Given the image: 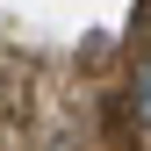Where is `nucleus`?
<instances>
[{"label": "nucleus", "instance_id": "nucleus-1", "mask_svg": "<svg viewBox=\"0 0 151 151\" xmlns=\"http://www.w3.org/2000/svg\"><path fill=\"white\" fill-rule=\"evenodd\" d=\"M129 115H137V129H151V58H137V72H129Z\"/></svg>", "mask_w": 151, "mask_h": 151}, {"label": "nucleus", "instance_id": "nucleus-2", "mask_svg": "<svg viewBox=\"0 0 151 151\" xmlns=\"http://www.w3.org/2000/svg\"><path fill=\"white\" fill-rule=\"evenodd\" d=\"M50 151H79V144H50Z\"/></svg>", "mask_w": 151, "mask_h": 151}]
</instances>
